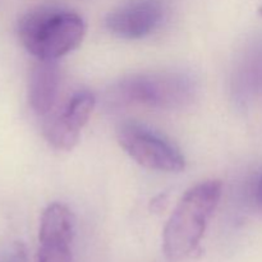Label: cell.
Instances as JSON below:
<instances>
[{
    "instance_id": "cell-10",
    "label": "cell",
    "mask_w": 262,
    "mask_h": 262,
    "mask_svg": "<svg viewBox=\"0 0 262 262\" xmlns=\"http://www.w3.org/2000/svg\"><path fill=\"white\" fill-rule=\"evenodd\" d=\"M256 197H257L258 206H260V209L262 211V173L257 181V187H256Z\"/></svg>"
},
{
    "instance_id": "cell-1",
    "label": "cell",
    "mask_w": 262,
    "mask_h": 262,
    "mask_svg": "<svg viewBox=\"0 0 262 262\" xmlns=\"http://www.w3.org/2000/svg\"><path fill=\"white\" fill-rule=\"evenodd\" d=\"M86 35L78 13L60 5L46 4L28 10L18 22V37L37 60H56L76 50Z\"/></svg>"
},
{
    "instance_id": "cell-3",
    "label": "cell",
    "mask_w": 262,
    "mask_h": 262,
    "mask_svg": "<svg viewBox=\"0 0 262 262\" xmlns=\"http://www.w3.org/2000/svg\"><path fill=\"white\" fill-rule=\"evenodd\" d=\"M196 96V84L181 72H145L124 77L112 90L118 105H140L151 109L186 107Z\"/></svg>"
},
{
    "instance_id": "cell-8",
    "label": "cell",
    "mask_w": 262,
    "mask_h": 262,
    "mask_svg": "<svg viewBox=\"0 0 262 262\" xmlns=\"http://www.w3.org/2000/svg\"><path fill=\"white\" fill-rule=\"evenodd\" d=\"M60 92V69L56 60H37L28 79V101L38 117H46L56 106Z\"/></svg>"
},
{
    "instance_id": "cell-2",
    "label": "cell",
    "mask_w": 262,
    "mask_h": 262,
    "mask_svg": "<svg viewBox=\"0 0 262 262\" xmlns=\"http://www.w3.org/2000/svg\"><path fill=\"white\" fill-rule=\"evenodd\" d=\"M222 183L206 181L184 193L169 217L163 233V251L171 261L194 256L214 215L220 197Z\"/></svg>"
},
{
    "instance_id": "cell-9",
    "label": "cell",
    "mask_w": 262,
    "mask_h": 262,
    "mask_svg": "<svg viewBox=\"0 0 262 262\" xmlns=\"http://www.w3.org/2000/svg\"><path fill=\"white\" fill-rule=\"evenodd\" d=\"M0 262H27V253L23 243L13 242L0 250Z\"/></svg>"
},
{
    "instance_id": "cell-5",
    "label": "cell",
    "mask_w": 262,
    "mask_h": 262,
    "mask_svg": "<svg viewBox=\"0 0 262 262\" xmlns=\"http://www.w3.org/2000/svg\"><path fill=\"white\" fill-rule=\"evenodd\" d=\"M96 99L90 91H78L43 117L42 133L55 150L71 151L78 143L81 130L94 112Z\"/></svg>"
},
{
    "instance_id": "cell-6",
    "label": "cell",
    "mask_w": 262,
    "mask_h": 262,
    "mask_svg": "<svg viewBox=\"0 0 262 262\" xmlns=\"http://www.w3.org/2000/svg\"><path fill=\"white\" fill-rule=\"evenodd\" d=\"M74 230L73 212L63 204L49 205L41 215L36 262H72Z\"/></svg>"
},
{
    "instance_id": "cell-4",
    "label": "cell",
    "mask_w": 262,
    "mask_h": 262,
    "mask_svg": "<svg viewBox=\"0 0 262 262\" xmlns=\"http://www.w3.org/2000/svg\"><path fill=\"white\" fill-rule=\"evenodd\" d=\"M117 138L120 147L143 168L165 173H178L186 168L181 150L170 140L141 123H120Z\"/></svg>"
},
{
    "instance_id": "cell-7",
    "label": "cell",
    "mask_w": 262,
    "mask_h": 262,
    "mask_svg": "<svg viewBox=\"0 0 262 262\" xmlns=\"http://www.w3.org/2000/svg\"><path fill=\"white\" fill-rule=\"evenodd\" d=\"M164 13V0H128L106 15L105 26L118 37L140 40L159 27Z\"/></svg>"
}]
</instances>
